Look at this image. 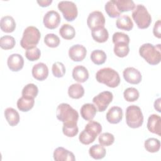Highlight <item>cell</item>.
<instances>
[{"instance_id":"6da1fadb","label":"cell","mask_w":161,"mask_h":161,"mask_svg":"<svg viewBox=\"0 0 161 161\" xmlns=\"http://www.w3.org/2000/svg\"><path fill=\"white\" fill-rule=\"evenodd\" d=\"M160 44L153 45L151 43H144L139 48V53L147 63L150 65H157L161 60Z\"/></svg>"},{"instance_id":"7a4b0ae2","label":"cell","mask_w":161,"mask_h":161,"mask_svg":"<svg viewBox=\"0 0 161 161\" xmlns=\"http://www.w3.org/2000/svg\"><path fill=\"white\" fill-rule=\"evenodd\" d=\"M56 116L63 125H77L79 113L69 104L61 103L57 108Z\"/></svg>"},{"instance_id":"3957f363","label":"cell","mask_w":161,"mask_h":161,"mask_svg":"<svg viewBox=\"0 0 161 161\" xmlns=\"http://www.w3.org/2000/svg\"><path fill=\"white\" fill-rule=\"evenodd\" d=\"M96 79L99 83L114 88L120 83V77L118 73L110 67H105L99 70L96 74Z\"/></svg>"},{"instance_id":"277c9868","label":"cell","mask_w":161,"mask_h":161,"mask_svg":"<svg viewBox=\"0 0 161 161\" xmlns=\"http://www.w3.org/2000/svg\"><path fill=\"white\" fill-rule=\"evenodd\" d=\"M41 37L38 29L35 26H30L25 28L23 36L20 40V45L26 50L36 47Z\"/></svg>"},{"instance_id":"5b68a950","label":"cell","mask_w":161,"mask_h":161,"mask_svg":"<svg viewBox=\"0 0 161 161\" xmlns=\"http://www.w3.org/2000/svg\"><path fill=\"white\" fill-rule=\"evenodd\" d=\"M132 18L140 29H146L152 22L151 15L143 4H137L132 11Z\"/></svg>"},{"instance_id":"8992f818","label":"cell","mask_w":161,"mask_h":161,"mask_svg":"<svg viewBox=\"0 0 161 161\" xmlns=\"http://www.w3.org/2000/svg\"><path fill=\"white\" fill-rule=\"evenodd\" d=\"M126 122L127 125L131 128H137L142 125L143 116L139 106L131 105L126 108Z\"/></svg>"},{"instance_id":"52a82bcc","label":"cell","mask_w":161,"mask_h":161,"mask_svg":"<svg viewBox=\"0 0 161 161\" xmlns=\"http://www.w3.org/2000/svg\"><path fill=\"white\" fill-rule=\"evenodd\" d=\"M58 8L62 13L65 20L68 21H74L77 16V8L72 1H62L58 4Z\"/></svg>"},{"instance_id":"ba28073f","label":"cell","mask_w":161,"mask_h":161,"mask_svg":"<svg viewBox=\"0 0 161 161\" xmlns=\"http://www.w3.org/2000/svg\"><path fill=\"white\" fill-rule=\"evenodd\" d=\"M113 95L111 92L103 91L93 97L92 102L99 112L104 111L113 101Z\"/></svg>"},{"instance_id":"9c48e42d","label":"cell","mask_w":161,"mask_h":161,"mask_svg":"<svg viewBox=\"0 0 161 161\" xmlns=\"http://www.w3.org/2000/svg\"><path fill=\"white\" fill-rule=\"evenodd\" d=\"M87 24L91 30L97 28L104 27L105 18L103 13L99 11L91 12L87 17Z\"/></svg>"},{"instance_id":"30bf717a","label":"cell","mask_w":161,"mask_h":161,"mask_svg":"<svg viewBox=\"0 0 161 161\" xmlns=\"http://www.w3.org/2000/svg\"><path fill=\"white\" fill-rule=\"evenodd\" d=\"M60 20L61 18L60 14L57 11L51 10L45 14L43 22L46 28L53 30L58 26Z\"/></svg>"},{"instance_id":"8fae6325","label":"cell","mask_w":161,"mask_h":161,"mask_svg":"<svg viewBox=\"0 0 161 161\" xmlns=\"http://www.w3.org/2000/svg\"><path fill=\"white\" fill-rule=\"evenodd\" d=\"M123 75L125 80L127 82L132 84H139L142 79L140 72L138 69L131 67L126 68L123 70Z\"/></svg>"},{"instance_id":"7c38bea8","label":"cell","mask_w":161,"mask_h":161,"mask_svg":"<svg viewBox=\"0 0 161 161\" xmlns=\"http://www.w3.org/2000/svg\"><path fill=\"white\" fill-rule=\"evenodd\" d=\"M87 54V50L86 47L80 44H76L69 50V55L70 59L75 62H80L83 60Z\"/></svg>"},{"instance_id":"4fadbf2b","label":"cell","mask_w":161,"mask_h":161,"mask_svg":"<svg viewBox=\"0 0 161 161\" xmlns=\"http://www.w3.org/2000/svg\"><path fill=\"white\" fill-rule=\"evenodd\" d=\"M7 64L9 69L13 72H18L23 69L24 65V59L18 53H13L8 58Z\"/></svg>"},{"instance_id":"5bb4252c","label":"cell","mask_w":161,"mask_h":161,"mask_svg":"<svg viewBox=\"0 0 161 161\" xmlns=\"http://www.w3.org/2000/svg\"><path fill=\"white\" fill-rule=\"evenodd\" d=\"M31 73L35 79L42 81L47 78L48 75V69L45 64L40 62L34 65Z\"/></svg>"},{"instance_id":"9a60e30c","label":"cell","mask_w":161,"mask_h":161,"mask_svg":"<svg viewBox=\"0 0 161 161\" xmlns=\"http://www.w3.org/2000/svg\"><path fill=\"white\" fill-rule=\"evenodd\" d=\"M148 130L153 133L157 134L158 136L161 135V118L160 116L153 114L148 117L147 125Z\"/></svg>"},{"instance_id":"2e32d148","label":"cell","mask_w":161,"mask_h":161,"mask_svg":"<svg viewBox=\"0 0 161 161\" xmlns=\"http://www.w3.org/2000/svg\"><path fill=\"white\" fill-rule=\"evenodd\" d=\"M53 158L56 161H74L75 158L72 152L64 147H57L53 152Z\"/></svg>"},{"instance_id":"e0dca14e","label":"cell","mask_w":161,"mask_h":161,"mask_svg":"<svg viewBox=\"0 0 161 161\" xmlns=\"http://www.w3.org/2000/svg\"><path fill=\"white\" fill-rule=\"evenodd\" d=\"M123 118V110L119 106L111 107L106 113V119L111 124L119 123Z\"/></svg>"},{"instance_id":"ac0fdd59","label":"cell","mask_w":161,"mask_h":161,"mask_svg":"<svg viewBox=\"0 0 161 161\" xmlns=\"http://www.w3.org/2000/svg\"><path fill=\"white\" fill-rule=\"evenodd\" d=\"M72 77L78 82H85L89 78V72L87 69L82 65L75 66L72 70Z\"/></svg>"},{"instance_id":"d6986e66","label":"cell","mask_w":161,"mask_h":161,"mask_svg":"<svg viewBox=\"0 0 161 161\" xmlns=\"http://www.w3.org/2000/svg\"><path fill=\"white\" fill-rule=\"evenodd\" d=\"M80 115L86 121L92 120L96 116L97 109L94 104L86 103L82 106L80 108Z\"/></svg>"},{"instance_id":"ffe728a7","label":"cell","mask_w":161,"mask_h":161,"mask_svg":"<svg viewBox=\"0 0 161 161\" xmlns=\"http://www.w3.org/2000/svg\"><path fill=\"white\" fill-rule=\"evenodd\" d=\"M0 27L3 32L11 33L16 28V22L12 16H5L1 19Z\"/></svg>"},{"instance_id":"44dd1931","label":"cell","mask_w":161,"mask_h":161,"mask_svg":"<svg viewBox=\"0 0 161 161\" xmlns=\"http://www.w3.org/2000/svg\"><path fill=\"white\" fill-rule=\"evenodd\" d=\"M116 25L118 28L128 31H130L133 27V23L131 19L129 16L126 14L119 16L116 21Z\"/></svg>"},{"instance_id":"7402d4cb","label":"cell","mask_w":161,"mask_h":161,"mask_svg":"<svg viewBox=\"0 0 161 161\" xmlns=\"http://www.w3.org/2000/svg\"><path fill=\"white\" fill-rule=\"evenodd\" d=\"M4 116L11 126L17 125L19 121V114L13 108H8L4 110Z\"/></svg>"},{"instance_id":"603a6c76","label":"cell","mask_w":161,"mask_h":161,"mask_svg":"<svg viewBox=\"0 0 161 161\" xmlns=\"http://www.w3.org/2000/svg\"><path fill=\"white\" fill-rule=\"evenodd\" d=\"M92 38L98 43L106 42L109 38L108 30L104 27L97 28L91 30Z\"/></svg>"},{"instance_id":"cb8c5ba5","label":"cell","mask_w":161,"mask_h":161,"mask_svg":"<svg viewBox=\"0 0 161 161\" xmlns=\"http://www.w3.org/2000/svg\"><path fill=\"white\" fill-rule=\"evenodd\" d=\"M35 100L33 98H28L21 96L17 101V107L22 112H27L33 107Z\"/></svg>"},{"instance_id":"d4e9b609","label":"cell","mask_w":161,"mask_h":161,"mask_svg":"<svg viewBox=\"0 0 161 161\" xmlns=\"http://www.w3.org/2000/svg\"><path fill=\"white\" fill-rule=\"evenodd\" d=\"M90 156L96 160L103 158L106 154V150L102 145L96 144L91 146L89 150Z\"/></svg>"},{"instance_id":"484cf974","label":"cell","mask_w":161,"mask_h":161,"mask_svg":"<svg viewBox=\"0 0 161 161\" xmlns=\"http://www.w3.org/2000/svg\"><path fill=\"white\" fill-rule=\"evenodd\" d=\"M84 130L90 135L96 138L97 136H98L102 131V126L99 123L91 120L86 125Z\"/></svg>"},{"instance_id":"4316f807","label":"cell","mask_w":161,"mask_h":161,"mask_svg":"<svg viewBox=\"0 0 161 161\" xmlns=\"http://www.w3.org/2000/svg\"><path fill=\"white\" fill-rule=\"evenodd\" d=\"M68 94L72 99H80L84 94V89L80 84H73L68 89Z\"/></svg>"},{"instance_id":"83f0119b","label":"cell","mask_w":161,"mask_h":161,"mask_svg":"<svg viewBox=\"0 0 161 161\" xmlns=\"http://www.w3.org/2000/svg\"><path fill=\"white\" fill-rule=\"evenodd\" d=\"M60 35L65 40H72L75 35L74 28L69 24H64L59 30Z\"/></svg>"},{"instance_id":"f1b7e54d","label":"cell","mask_w":161,"mask_h":161,"mask_svg":"<svg viewBox=\"0 0 161 161\" xmlns=\"http://www.w3.org/2000/svg\"><path fill=\"white\" fill-rule=\"evenodd\" d=\"M117 9L121 13L133 10L135 4L132 0H114Z\"/></svg>"},{"instance_id":"f546056e","label":"cell","mask_w":161,"mask_h":161,"mask_svg":"<svg viewBox=\"0 0 161 161\" xmlns=\"http://www.w3.org/2000/svg\"><path fill=\"white\" fill-rule=\"evenodd\" d=\"M145 148L150 153L157 152L160 148V141L155 138H150L145 141Z\"/></svg>"},{"instance_id":"4dcf8cb0","label":"cell","mask_w":161,"mask_h":161,"mask_svg":"<svg viewBox=\"0 0 161 161\" xmlns=\"http://www.w3.org/2000/svg\"><path fill=\"white\" fill-rule=\"evenodd\" d=\"M106 54L101 50H95L91 54V59L96 65L103 64L106 60Z\"/></svg>"},{"instance_id":"1f68e13d","label":"cell","mask_w":161,"mask_h":161,"mask_svg":"<svg viewBox=\"0 0 161 161\" xmlns=\"http://www.w3.org/2000/svg\"><path fill=\"white\" fill-rule=\"evenodd\" d=\"M38 93V89L37 86L32 83L26 85L22 90V96L28 98H35Z\"/></svg>"},{"instance_id":"d6a6232c","label":"cell","mask_w":161,"mask_h":161,"mask_svg":"<svg viewBox=\"0 0 161 161\" xmlns=\"http://www.w3.org/2000/svg\"><path fill=\"white\" fill-rule=\"evenodd\" d=\"M130 52V48L128 44L123 42H119L114 44V53L118 57H126Z\"/></svg>"},{"instance_id":"836d02e7","label":"cell","mask_w":161,"mask_h":161,"mask_svg":"<svg viewBox=\"0 0 161 161\" xmlns=\"http://www.w3.org/2000/svg\"><path fill=\"white\" fill-rule=\"evenodd\" d=\"M104 9L108 15L112 18L119 17L121 14L117 9L114 0L108 1L105 4Z\"/></svg>"},{"instance_id":"e575fe53","label":"cell","mask_w":161,"mask_h":161,"mask_svg":"<svg viewBox=\"0 0 161 161\" xmlns=\"http://www.w3.org/2000/svg\"><path fill=\"white\" fill-rule=\"evenodd\" d=\"M16 44L14 37L10 35H5L0 38V47L4 50H10L14 48Z\"/></svg>"},{"instance_id":"d590c367","label":"cell","mask_w":161,"mask_h":161,"mask_svg":"<svg viewBox=\"0 0 161 161\" xmlns=\"http://www.w3.org/2000/svg\"><path fill=\"white\" fill-rule=\"evenodd\" d=\"M125 99L128 102H134L139 97L138 91L134 87H128L123 92Z\"/></svg>"},{"instance_id":"8d00e7d4","label":"cell","mask_w":161,"mask_h":161,"mask_svg":"<svg viewBox=\"0 0 161 161\" xmlns=\"http://www.w3.org/2000/svg\"><path fill=\"white\" fill-rule=\"evenodd\" d=\"M44 42L48 47L55 48L59 45L60 40L57 35L53 33H48L44 38Z\"/></svg>"},{"instance_id":"74e56055","label":"cell","mask_w":161,"mask_h":161,"mask_svg":"<svg viewBox=\"0 0 161 161\" xmlns=\"http://www.w3.org/2000/svg\"><path fill=\"white\" fill-rule=\"evenodd\" d=\"M98 141L101 145L108 147L114 143V136L110 133H103L99 135Z\"/></svg>"},{"instance_id":"f35d334b","label":"cell","mask_w":161,"mask_h":161,"mask_svg":"<svg viewBox=\"0 0 161 161\" xmlns=\"http://www.w3.org/2000/svg\"><path fill=\"white\" fill-rule=\"evenodd\" d=\"M52 74L58 78L62 77L65 74V67L64 65L60 62H56L52 65Z\"/></svg>"},{"instance_id":"ab89813d","label":"cell","mask_w":161,"mask_h":161,"mask_svg":"<svg viewBox=\"0 0 161 161\" xmlns=\"http://www.w3.org/2000/svg\"><path fill=\"white\" fill-rule=\"evenodd\" d=\"M63 133L68 137H74L78 133L79 128L77 125H63Z\"/></svg>"},{"instance_id":"60d3db41","label":"cell","mask_w":161,"mask_h":161,"mask_svg":"<svg viewBox=\"0 0 161 161\" xmlns=\"http://www.w3.org/2000/svg\"><path fill=\"white\" fill-rule=\"evenodd\" d=\"M41 55V52L38 48L36 47L31 49L26 50L25 52L26 58L31 62L37 60L40 58Z\"/></svg>"},{"instance_id":"b9f144b4","label":"cell","mask_w":161,"mask_h":161,"mask_svg":"<svg viewBox=\"0 0 161 161\" xmlns=\"http://www.w3.org/2000/svg\"><path fill=\"white\" fill-rule=\"evenodd\" d=\"M113 42L114 44L119 42H123L128 45L130 43V38L127 34L122 32H116L113 35Z\"/></svg>"},{"instance_id":"7bdbcfd3","label":"cell","mask_w":161,"mask_h":161,"mask_svg":"<svg viewBox=\"0 0 161 161\" xmlns=\"http://www.w3.org/2000/svg\"><path fill=\"white\" fill-rule=\"evenodd\" d=\"M79 141L84 145H89L95 140V138L87 133L85 130H82L79 136Z\"/></svg>"},{"instance_id":"ee69618b","label":"cell","mask_w":161,"mask_h":161,"mask_svg":"<svg viewBox=\"0 0 161 161\" xmlns=\"http://www.w3.org/2000/svg\"><path fill=\"white\" fill-rule=\"evenodd\" d=\"M160 27H161V21L160 19L157 21L154 25L153 28V33L155 36L158 38H161V33H160Z\"/></svg>"},{"instance_id":"f6af8a7d","label":"cell","mask_w":161,"mask_h":161,"mask_svg":"<svg viewBox=\"0 0 161 161\" xmlns=\"http://www.w3.org/2000/svg\"><path fill=\"white\" fill-rule=\"evenodd\" d=\"M37 3L42 7H47L52 3V0H40V1H37Z\"/></svg>"},{"instance_id":"bcb514c9","label":"cell","mask_w":161,"mask_h":161,"mask_svg":"<svg viewBox=\"0 0 161 161\" xmlns=\"http://www.w3.org/2000/svg\"><path fill=\"white\" fill-rule=\"evenodd\" d=\"M154 108L158 112H160V98H158L154 103Z\"/></svg>"}]
</instances>
